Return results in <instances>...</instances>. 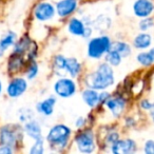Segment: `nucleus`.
<instances>
[{"label":"nucleus","mask_w":154,"mask_h":154,"mask_svg":"<svg viewBox=\"0 0 154 154\" xmlns=\"http://www.w3.org/2000/svg\"><path fill=\"white\" fill-rule=\"evenodd\" d=\"M34 117V113L31 109H23L19 113V119L22 122H26L28 120L32 119Z\"/></svg>","instance_id":"31"},{"label":"nucleus","mask_w":154,"mask_h":154,"mask_svg":"<svg viewBox=\"0 0 154 154\" xmlns=\"http://www.w3.org/2000/svg\"><path fill=\"white\" fill-rule=\"evenodd\" d=\"M24 58L23 55L18 53H13L9 60V70L10 72H17L23 66Z\"/></svg>","instance_id":"23"},{"label":"nucleus","mask_w":154,"mask_h":154,"mask_svg":"<svg viewBox=\"0 0 154 154\" xmlns=\"http://www.w3.org/2000/svg\"><path fill=\"white\" fill-rule=\"evenodd\" d=\"M45 152V138L40 137L38 139H35L34 145L31 147V154H42Z\"/></svg>","instance_id":"29"},{"label":"nucleus","mask_w":154,"mask_h":154,"mask_svg":"<svg viewBox=\"0 0 154 154\" xmlns=\"http://www.w3.org/2000/svg\"><path fill=\"white\" fill-rule=\"evenodd\" d=\"M152 106H153V103H151V101L147 98L141 99V100L139 101V108H140L143 111L148 112L152 108Z\"/></svg>","instance_id":"35"},{"label":"nucleus","mask_w":154,"mask_h":154,"mask_svg":"<svg viewBox=\"0 0 154 154\" xmlns=\"http://www.w3.org/2000/svg\"><path fill=\"white\" fill-rule=\"evenodd\" d=\"M16 38H17V35L15 34L14 32H9L7 35H5V36L1 38V40H0V45H1V47L3 48V50H7L9 49L11 45H14V43L16 42Z\"/></svg>","instance_id":"28"},{"label":"nucleus","mask_w":154,"mask_h":154,"mask_svg":"<svg viewBox=\"0 0 154 154\" xmlns=\"http://www.w3.org/2000/svg\"><path fill=\"white\" fill-rule=\"evenodd\" d=\"M112 39L106 34L91 37L87 45V55L94 60L101 59L108 51L111 49Z\"/></svg>","instance_id":"4"},{"label":"nucleus","mask_w":154,"mask_h":154,"mask_svg":"<svg viewBox=\"0 0 154 154\" xmlns=\"http://www.w3.org/2000/svg\"><path fill=\"white\" fill-rule=\"evenodd\" d=\"M66 72L72 78H77L82 72V64L79 60L75 57H66Z\"/></svg>","instance_id":"18"},{"label":"nucleus","mask_w":154,"mask_h":154,"mask_svg":"<svg viewBox=\"0 0 154 154\" xmlns=\"http://www.w3.org/2000/svg\"><path fill=\"white\" fill-rule=\"evenodd\" d=\"M125 122H126V126L128 127V128H132V127H134L135 124H136V122H135V119L133 117H127Z\"/></svg>","instance_id":"37"},{"label":"nucleus","mask_w":154,"mask_h":154,"mask_svg":"<svg viewBox=\"0 0 154 154\" xmlns=\"http://www.w3.org/2000/svg\"><path fill=\"white\" fill-rule=\"evenodd\" d=\"M72 133V129L69 126L64 124H57L50 129L45 139L51 148L57 151H63L70 146Z\"/></svg>","instance_id":"2"},{"label":"nucleus","mask_w":154,"mask_h":154,"mask_svg":"<svg viewBox=\"0 0 154 154\" xmlns=\"http://www.w3.org/2000/svg\"><path fill=\"white\" fill-rule=\"evenodd\" d=\"M56 16V9L53 3L49 1L39 2L34 9V17L40 22H47L54 19Z\"/></svg>","instance_id":"8"},{"label":"nucleus","mask_w":154,"mask_h":154,"mask_svg":"<svg viewBox=\"0 0 154 154\" xmlns=\"http://www.w3.org/2000/svg\"><path fill=\"white\" fill-rule=\"evenodd\" d=\"M103 57H105V61L107 62L108 64H110L112 68L120 66L122 60V55L113 49H110L109 51L106 53V55L103 56Z\"/></svg>","instance_id":"24"},{"label":"nucleus","mask_w":154,"mask_h":154,"mask_svg":"<svg viewBox=\"0 0 154 154\" xmlns=\"http://www.w3.org/2000/svg\"><path fill=\"white\" fill-rule=\"evenodd\" d=\"M78 0H57L55 2L56 15L61 19L70 17L78 10Z\"/></svg>","instance_id":"9"},{"label":"nucleus","mask_w":154,"mask_h":154,"mask_svg":"<svg viewBox=\"0 0 154 154\" xmlns=\"http://www.w3.org/2000/svg\"><path fill=\"white\" fill-rule=\"evenodd\" d=\"M133 14L137 18H146L154 13L153 0H135L132 5Z\"/></svg>","instance_id":"11"},{"label":"nucleus","mask_w":154,"mask_h":154,"mask_svg":"<svg viewBox=\"0 0 154 154\" xmlns=\"http://www.w3.org/2000/svg\"><path fill=\"white\" fill-rule=\"evenodd\" d=\"M135 58H136V61L138 62L141 66H143V68H149V66H151L152 64H154V62L152 61L148 51L139 52Z\"/></svg>","instance_id":"26"},{"label":"nucleus","mask_w":154,"mask_h":154,"mask_svg":"<svg viewBox=\"0 0 154 154\" xmlns=\"http://www.w3.org/2000/svg\"><path fill=\"white\" fill-rule=\"evenodd\" d=\"M110 150L114 154H132L136 152L137 145L136 141L130 137L119 138L110 147Z\"/></svg>","instance_id":"10"},{"label":"nucleus","mask_w":154,"mask_h":154,"mask_svg":"<svg viewBox=\"0 0 154 154\" xmlns=\"http://www.w3.org/2000/svg\"><path fill=\"white\" fill-rule=\"evenodd\" d=\"M143 152L146 154H154V140L153 139H148L143 143Z\"/></svg>","instance_id":"33"},{"label":"nucleus","mask_w":154,"mask_h":154,"mask_svg":"<svg viewBox=\"0 0 154 154\" xmlns=\"http://www.w3.org/2000/svg\"><path fill=\"white\" fill-rule=\"evenodd\" d=\"M28 89V82L22 77H16L9 84L7 89L8 95L11 98L20 97Z\"/></svg>","instance_id":"12"},{"label":"nucleus","mask_w":154,"mask_h":154,"mask_svg":"<svg viewBox=\"0 0 154 154\" xmlns=\"http://www.w3.org/2000/svg\"><path fill=\"white\" fill-rule=\"evenodd\" d=\"M87 26L88 24L85 23V21L82 18L71 17L68 21V24H66V30H68L69 34L73 35V36L84 38Z\"/></svg>","instance_id":"13"},{"label":"nucleus","mask_w":154,"mask_h":154,"mask_svg":"<svg viewBox=\"0 0 154 154\" xmlns=\"http://www.w3.org/2000/svg\"><path fill=\"white\" fill-rule=\"evenodd\" d=\"M82 98L89 108L95 109L99 106V91L86 88L82 92Z\"/></svg>","instance_id":"16"},{"label":"nucleus","mask_w":154,"mask_h":154,"mask_svg":"<svg viewBox=\"0 0 154 154\" xmlns=\"http://www.w3.org/2000/svg\"><path fill=\"white\" fill-rule=\"evenodd\" d=\"M39 72V66L37 64V62H35L34 60H31V64L28 66V70H26V78L29 80L34 79L35 77L38 75Z\"/></svg>","instance_id":"30"},{"label":"nucleus","mask_w":154,"mask_h":154,"mask_svg":"<svg viewBox=\"0 0 154 154\" xmlns=\"http://www.w3.org/2000/svg\"><path fill=\"white\" fill-rule=\"evenodd\" d=\"M73 143L76 147L77 151L84 154H90L96 151L97 140L96 133L92 128L80 129L77 131L75 136L73 137Z\"/></svg>","instance_id":"3"},{"label":"nucleus","mask_w":154,"mask_h":154,"mask_svg":"<svg viewBox=\"0 0 154 154\" xmlns=\"http://www.w3.org/2000/svg\"><path fill=\"white\" fill-rule=\"evenodd\" d=\"M111 49L118 52V53L122 55V58L128 57V56H130L131 53H132V47H131L128 42H126V41H124V40L112 41Z\"/></svg>","instance_id":"20"},{"label":"nucleus","mask_w":154,"mask_h":154,"mask_svg":"<svg viewBox=\"0 0 154 154\" xmlns=\"http://www.w3.org/2000/svg\"><path fill=\"white\" fill-rule=\"evenodd\" d=\"M103 107L109 110L113 118H119L126 111L127 100L122 95H112L105 103Z\"/></svg>","instance_id":"7"},{"label":"nucleus","mask_w":154,"mask_h":154,"mask_svg":"<svg viewBox=\"0 0 154 154\" xmlns=\"http://www.w3.org/2000/svg\"><path fill=\"white\" fill-rule=\"evenodd\" d=\"M88 122H89V118H86V117H84V116H80V117H78L76 120H75L74 126L77 130H80V129L86 128Z\"/></svg>","instance_id":"32"},{"label":"nucleus","mask_w":154,"mask_h":154,"mask_svg":"<svg viewBox=\"0 0 154 154\" xmlns=\"http://www.w3.org/2000/svg\"><path fill=\"white\" fill-rule=\"evenodd\" d=\"M1 91H2V84L0 82V94H1Z\"/></svg>","instance_id":"41"},{"label":"nucleus","mask_w":154,"mask_h":154,"mask_svg":"<svg viewBox=\"0 0 154 154\" xmlns=\"http://www.w3.org/2000/svg\"><path fill=\"white\" fill-rule=\"evenodd\" d=\"M137 28L140 32H148V31L152 30L154 28V18L149 16L146 18H140L138 21Z\"/></svg>","instance_id":"27"},{"label":"nucleus","mask_w":154,"mask_h":154,"mask_svg":"<svg viewBox=\"0 0 154 154\" xmlns=\"http://www.w3.org/2000/svg\"><path fill=\"white\" fill-rule=\"evenodd\" d=\"M0 153L2 154H10V153H13V148L9 147V146H0Z\"/></svg>","instance_id":"36"},{"label":"nucleus","mask_w":154,"mask_h":154,"mask_svg":"<svg viewBox=\"0 0 154 154\" xmlns=\"http://www.w3.org/2000/svg\"><path fill=\"white\" fill-rule=\"evenodd\" d=\"M33 42L31 41V39L28 36L22 37L21 39L17 41V42L14 43V53H18L24 55L26 52L30 51L31 47H32Z\"/></svg>","instance_id":"22"},{"label":"nucleus","mask_w":154,"mask_h":154,"mask_svg":"<svg viewBox=\"0 0 154 154\" xmlns=\"http://www.w3.org/2000/svg\"><path fill=\"white\" fill-rule=\"evenodd\" d=\"M148 113H149V116H150V118H151V120L154 122V103H153L152 108L149 110V111H148Z\"/></svg>","instance_id":"38"},{"label":"nucleus","mask_w":154,"mask_h":154,"mask_svg":"<svg viewBox=\"0 0 154 154\" xmlns=\"http://www.w3.org/2000/svg\"><path fill=\"white\" fill-rule=\"evenodd\" d=\"M86 88H91L97 91L108 90L115 84V73L110 64L106 61L97 64L95 70L88 72L84 77Z\"/></svg>","instance_id":"1"},{"label":"nucleus","mask_w":154,"mask_h":154,"mask_svg":"<svg viewBox=\"0 0 154 154\" xmlns=\"http://www.w3.org/2000/svg\"><path fill=\"white\" fill-rule=\"evenodd\" d=\"M56 96L60 98H70L77 92V84L72 77L60 76L53 85Z\"/></svg>","instance_id":"5"},{"label":"nucleus","mask_w":154,"mask_h":154,"mask_svg":"<svg viewBox=\"0 0 154 154\" xmlns=\"http://www.w3.org/2000/svg\"><path fill=\"white\" fill-rule=\"evenodd\" d=\"M66 57L62 54H58L53 58V71L58 76H62L63 74H66Z\"/></svg>","instance_id":"21"},{"label":"nucleus","mask_w":154,"mask_h":154,"mask_svg":"<svg viewBox=\"0 0 154 154\" xmlns=\"http://www.w3.org/2000/svg\"><path fill=\"white\" fill-rule=\"evenodd\" d=\"M148 53H149L150 57H151L152 61L154 62V47H150L149 50H148Z\"/></svg>","instance_id":"39"},{"label":"nucleus","mask_w":154,"mask_h":154,"mask_svg":"<svg viewBox=\"0 0 154 154\" xmlns=\"http://www.w3.org/2000/svg\"><path fill=\"white\" fill-rule=\"evenodd\" d=\"M23 131L26 134L28 135L30 138L32 139H38L42 136V130H41V126L36 119H30L24 124Z\"/></svg>","instance_id":"17"},{"label":"nucleus","mask_w":154,"mask_h":154,"mask_svg":"<svg viewBox=\"0 0 154 154\" xmlns=\"http://www.w3.org/2000/svg\"><path fill=\"white\" fill-rule=\"evenodd\" d=\"M22 130L15 126H5L0 130V143L1 145L16 147L18 141L22 139Z\"/></svg>","instance_id":"6"},{"label":"nucleus","mask_w":154,"mask_h":154,"mask_svg":"<svg viewBox=\"0 0 154 154\" xmlns=\"http://www.w3.org/2000/svg\"><path fill=\"white\" fill-rule=\"evenodd\" d=\"M56 101H57V99H56V97L54 96V95L47 97L45 99L39 101V103L36 105L37 112H38L39 114H41V115L45 116V117L53 115Z\"/></svg>","instance_id":"14"},{"label":"nucleus","mask_w":154,"mask_h":154,"mask_svg":"<svg viewBox=\"0 0 154 154\" xmlns=\"http://www.w3.org/2000/svg\"><path fill=\"white\" fill-rule=\"evenodd\" d=\"M112 96V94L110 92H108L107 90L99 91V106H103L105 103Z\"/></svg>","instance_id":"34"},{"label":"nucleus","mask_w":154,"mask_h":154,"mask_svg":"<svg viewBox=\"0 0 154 154\" xmlns=\"http://www.w3.org/2000/svg\"><path fill=\"white\" fill-rule=\"evenodd\" d=\"M3 53H5V50H3V48L1 47V45H0V57L3 56Z\"/></svg>","instance_id":"40"},{"label":"nucleus","mask_w":154,"mask_h":154,"mask_svg":"<svg viewBox=\"0 0 154 154\" xmlns=\"http://www.w3.org/2000/svg\"><path fill=\"white\" fill-rule=\"evenodd\" d=\"M152 35L149 32H140L138 34L135 35V37L133 38L132 45L134 49L136 50H147L152 45Z\"/></svg>","instance_id":"15"},{"label":"nucleus","mask_w":154,"mask_h":154,"mask_svg":"<svg viewBox=\"0 0 154 154\" xmlns=\"http://www.w3.org/2000/svg\"><path fill=\"white\" fill-rule=\"evenodd\" d=\"M120 138V135L115 129H107L106 133L103 135V139H105V145L107 147H111L114 143L118 140Z\"/></svg>","instance_id":"25"},{"label":"nucleus","mask_w":154,"mask_h":154,"mask_svg":"<svg viewBox=\"0 0 154 154\" xmlns=\"http://www.w3.org/2000/svg\"><path fill=\"white\" fill-rule=\"evenodd\" d=\"M111 18L106 15H99L93 20L92 26L94 30H97L98 32H106L111 28Z\"/></svg>","instance_id":"19"}]
</instances>
